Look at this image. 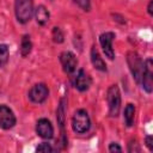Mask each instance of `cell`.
Segmentation results:
<instances>
[{"label": "cell", "mask_w": 153, "mask_h": 153, "mask_svg": "<svg viewBox=\"0 0 153 153\" xmlns=\"http://www.w3.org/2000/svg\"><path fill=\"white\" fill-rule=\"evenodd\" d=\"M33 11V0H14V13L20 24L30 22Z\"/></svg>", "instance_id": "1"}, {"label": "cell", "mask_w": 153, "mask_h": 153, "mask_svg": "<svg viewBox=\"0 0 153 153\" xmlns=\"http://www.w3.org/2000/svg\"><path fill=\"white\" fill-rule=\"evenodd\" d=\"M106 100L109 105V116L117 117L121 109V92L117 85H111L106 92Z\"/></svg>", "instance_id": "2"}, {"label": "cell", "mask_w": 153, "mask_h": 153, "mask_svg": "<svg viewBox=\"0 0 153 153\" xmlns=\"http://www.w3.org/2000/svg\"><path fill=\"white\" fill-rule=\"evenodd\" d=\"M72 127H73V130L78 134H84L90 129L91 120H90V116L86 110L79 109L75 111V114L72 118Z\"/></svg>", "instance_id": "3"}, {"label": "cell", "mask_w": 153, "mask_h": 153, "mask_svg": "<svg viewBox=\"0 0 153 153\" xmlns=\"http://www.w3.org/2000/svg\"><path fill=\"white\" fill-rule=\"evenodd\" d=\"M127 63L129 66V71L134 78V80L139 84L141 80L142 71H143V61L136 51H128L127 54Z\"/></svg>", "instance_id": "4"}, {"label": "cell", "mask_w": 153, "mask_h": 153, "mask_svg": "<svg viewBox=\"0 0 153 153\" xmlns=\"http://www.w3.org/2000/svg\"><path fill=\"white\" fill-rule=\"evenodd\" d=\"M140 82L142 84V88L147 93L152 92L153 90V62L151 57H148L143 62V71H142Z\"/></svg>", "instance_id": "5"}, {"label": "cell", "mask_w": 153, "mask_h": 153, "mask_svg": "<svg viewBox=\"0 0 153 153\" xmlns=\"http://www.w3.org/2000/svg\"><path fill=\"white\" fill-rule=\"evenodd\" d=\"M49 96V90L45 84H36L29 91V98L35 104H42Z\"/></svg>", "instance_id": "6"}, {"label": "cell", "mask_w": 153, "mask_h": 153, "mask_svg": "<svg viewBox=\"0 0 153 153\" xmlns=\"http://www.w3.org/2000/svg\"><path fill=\"white\" fill-rule=\"evenodd\" d=\"M17 118L13 111L5 104L0 105V127L5 130H8L16 126Z\"/></svg>", "instance_id": "7"}, {"label": "cell", "mask_w": 153, "mask_h": 153, "mask_svg": "<svg viewBox=\"0 0 153 153\" xmlns=\"http://www.w3.org/2000/svg\"><path fill=\"white\" fill-rule=\"evenodd\" d=\"M114 38H115V33L111 32V31L103 32L99 36V43H100V47L103 49V53L110 60H114L115 59V51H114V48H112V41H114Z\"/></svg>", "instance_id": "8"}, {"label": "cell", "mask_w": 153, "mask_h": 153, "mask_svg": "<svg viewBox=\"0 0 153 153\" xmlns=\"http://www.w3.org/2000/svg\"><path fill=\"white\" fill-rule=\"evenodd\" d=\"M60 62L62 65L63 71L67 74H72L78 66V60L76 56L72 51H62L60 54Z\"/></svg>", "instance_id": "9"}, {"label": "cell", "mask_w": 153, "mask_h": 153, "mask_svg": "<svg viewBox=\"0 0 153 153\" xmlns=\"http://www.w3.org/2000/svg\"><path fill=\"white\" fill-rule=\"evenodd\" d=\"M36 133L42 139H51L54 136V128L49 120L47 118H39L36 124Z\"/></svg>", "instance_id": "10"}, {"label": "cell", "mask_w": 153, "mask_h": 153, "mask_svg": "<svg viewBox=\"0 0 153 153\" xmlns=\"http://www.w3.org/2000/svg\"><path fill=\"white\" fill-rule=\"evenodd\" d=\"M91 76L84 71V69H79L75 79H74V86L78 91L80 92H84V91H87L91 86Z\"/></svg>", "instance_id": "11"}, {"label": "cell", "mask_w": 153, "mask_h": 153, "mask_svg": "<svg viewBox=\"0 0 153 153\" xmlns=\"http://www.w3.org/2000/svg\"><path fill=\"white\" fill-rule=\"evenodd\" d=\"M91 62L93 65V67L98 71H102V72H105L106 71V65L104 62V60L102 59V56L99 55L98 50L96 49V47H92L91 49Z\"/></svg>", "instance_id": "12"}, {"label": "cell", "mask_w": 153, "mask_h": 153, "mask_svg": "<svg viewBox=\"0 0 153 153\" xmlns=\"http://www.w3.org/2000/svg\"><path fill=\"white\" fill-rule=\"evenodd\" d=\"M35 18H36L37 24H39V25H45V24L49 22L50 13H49V11L47 10L45 6L39 5V6L35 10Z\"/></svg>", "instance_id": "13"}, {"label": "cell", "mask_w": 153, "mask_h": 153, "mask_svg": "<svg viewBox=\"0 0 153 153\" xmlns=\"http://www.w3.org/2000/svg\"><path fill=\"white\" fill-rule=\"evenodd\" d=\"M124 123L127 127H131L134 124V118H135V106L134 104H127L124 108Z\"/></svg>", "instance_id": "14"}, {"label": "cell", "mask_w": 153, "mask_h": 153, "mask_svg": "<svg viewBox=\"0 0 153 153\" xmlns=\"http://www.w3.org/2000/svg\"><path fill=\"white\" fill-rule=\"evenodd\" d=\"M32 50V42L29 35H24L20 41V54L23 57L27 56Z\"/></svg>", "instance_id": "15"}, {"label": "cell", "mask_w": 153, "mask_h": 153, "mask_svg": "<svg viewBox=\"0 0 153 153\" xmlns=\"http://www.w3.org/2000/svg\"><path fill=\"white\" fill-rule=\"evenodd\" d=\"M10 57V49L7 44H0V68H2L7 62Z\"/></svg>", "instance_id": "16"}, {"label": "cell", "mask_w": 153, "mask_h": 153, "mask_svg": "<svg viewBox=\"0 0 153 153\" xmlns=\"http://www.w3.org/2000/svg\"><path fill=\"white\" fill-rule=\"evenodd\" d=\"M51 37H53V41H54L55 43H62V42H63V38H65L62 30H61L60 27H57V26L53 27Z\"/></svg>", "instance_id": "17"}, {"label": "cell", "mask_w": 153, "mask_h": 153, "mask_svg": "<svg viewBox=\"0 0 153 153\" xmlns=\"http://www.w3.org/2000/svg\"><path fill=\"white\" fill-rule=\"evenodd\" d=\"M73 1L84 11H90L91 8V0H73Z\"/></svg>", "instance_id": "18"}, {"label": "cell", "mask_w": 153, "mask_h": 153, "mask_svg": "<svg viewBox=\"0 0 153 153\" xmlns=\"http://www.w3.org/2000/svg\"><path fill=\"white\" fill-rule=\"evenodd\" d=\"M53 151H54V148L48 142H42L36 148V152H53Z\"/></svg>", "instance_id": "19"}, {"label": "cell", "mask_w": 153, "mask_h": 153, "mask_svg": "<svg viewBox=\"0 0 153 153\" xmlns=\"http://www.w3.org/2000/svg\"><path fill=\"white\" fill-rule=\"evenodd\" d=\"M128 152H140V147L137 146L136 141H130V143H128Z\"/></svg>", "instance_id": "20"}, {"label": "cell", "mask_w": 153, "mask_h": 153, "mask_svg": "<svg viewBox=\"0 0 153 153\" xmlns=\"http://www.w3.org/2000/svg\"><path fill=\"white\" fill-rule=\"evenodd\" d=\"M109 152H122V148L118 143L116 142H111L109 145Z\"/></svg>", "instance_id": "21"}, {"label": "cell", "mask_w": 153, "mask_h": 153, "mask_svg": "<svg viewBox=\"0 0 153 153\" xmlns=\"http://www.w3.org/2000/svg\"><path fill=\"white\" fill-rule=\"evenodd\" d=\"M145 143H146V146L148 147L149 151H153V146H152V136H151V135H147V136H146V139H145Z\"/></svg>", "instance_id": "22"}, {"label": "cell", "mask_w": 153, "mask_h": 153, "mask_svg": "<svg viewBox=\"0 0 153 153\" xmlns=\"http://www.w3.org/2000/svg\"><path fill=\"white\" fill-rule=\"evenodd\" d=\"M152 5H153V1L151 0V1L148 2V7H147V11H148L149 16H152V14H153V12H152Z\"/></svg>", "instance_id": "23"}]
</instances>
